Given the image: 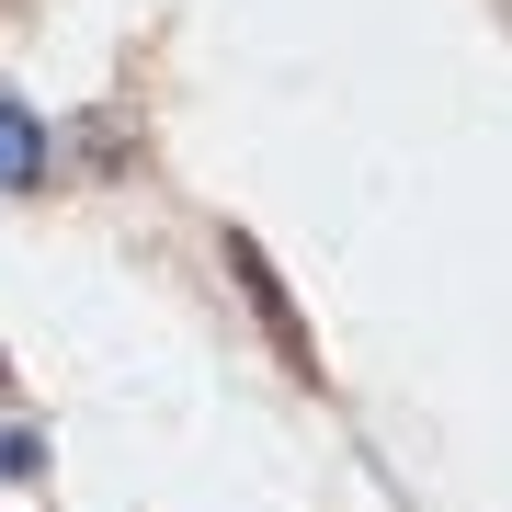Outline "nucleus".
Listing matches in <instances>:
<instances>
[{
    "mask_svg": "<svg viewBox=\"0 0 512 512\" xmlns=\"http://www.w3.org/2000/svg\"><path fill=\"white\" fill-rule=\"evenodd\" d=\"M46 160H57V148H46V126H35L12 92H0V194H35V183H46Z\"/></svg>",
    "mask_w": 512,
    "mask_h": 512,
    "instance_id": "nucleus-1",
    "label": "nucleus"
},
{
    "mask_svg": "<svg viewBox=\"0 0 512 512\" xmlns=\"http://www.w3.org/2000/svg\"><path fill=\"white\" fill-rule=\"evenodd\" d=\"M228 262H239V285H251V308H262V319H274V342L296 353V365H308V330H296V319H285V285H274V262H262V251H251V239H228Z\"/></svg>",
    "mask_w": 512,
    "mask_h": 512,
    "instance_id": "nucleus-2",
    "label": "nucleus"
},
{
    "mask_svg": "<svg viewBox=\"0 0 512 512\" xmlns=\"http://www.w3.org/2000/svg\"><path fill=\"white\" fill-rule=\"evenodd\" d=\"M35 467H46V444H35V433H0V478H35Z\"/></svg>",
    "mask_w": 512,
    "mask_h": 512,
    "instance_id": "nucleus-3",
    "label": "nucleus"
}]
</instances>
